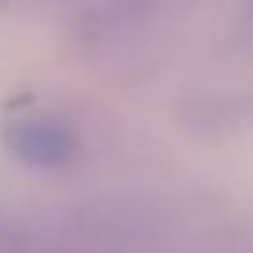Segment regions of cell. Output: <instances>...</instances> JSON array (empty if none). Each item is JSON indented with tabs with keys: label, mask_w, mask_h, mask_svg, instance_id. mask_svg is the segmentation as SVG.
<instances>
[{
	"label": "cell",
	"mask_w": 253,
	"mask_h": 253,
	"mask_svg": "<svg viewBox=\"0 0 253 253\" xmlns=\"http://www.w3.org/2000/svg\"><path fill=\"white\" fill-rule=\"evenodd\" d=\"M8 145L15 157L30 160V164H60L63 157H71V130L56 119H26L8 134Z\"/></svg>",
	"instance_id": "1"
}]
</instances>
